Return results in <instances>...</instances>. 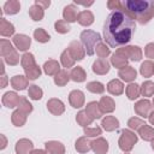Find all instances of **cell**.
<instances>
[{
	"label": "cell",
	"mask_w": 154,
	"mask_h": 154,
	"mask_svg": "<svg viewBox=\"0 0 154 154\" xmlns=\"http://www.w3.org/2000/svg\"><path fill=\"white\" fill-rule=\"evenodd\" d=\"M128 95H129V99H131V100L137 97V85L136 84H130L129 85Z\"/></svg>",
	"instance_id": "4fadbf2b"
},
{
	"label": "cell",
	"mask_w": 154,
	"mask_h": 154,
	"mask_svg": "<svg viewBox=\"0 0 154 154\" xmlns=\"http://www.w3.org/2000/svg\"><path fill=\"white\" fill-rule=\"evenodd\" d=\"M120 76H124L123 79H125V81H131L136 77V71H134L132 69H128V73L120 72Z\"/></svg>",
	"instance_id": "5bb4252c"
},
{
	"label": "cell",
	"mask_w": 154,
	"mask_h": 154,
	"mask_svg": "<svg viewBox=\"0 0 154 154\" xmlns=\"http://www.w3.org/2000/svg\"><path fill=\"white\" fill-rule=\"evenodd\" d=\"M5 12L6 13H10V14H12V13H16V12H18V10H19V5L17 4V2H7L6 5H5Z\"/></svg>",
	"instance_id": "30bf717a"
},
{
	"label": "cell",
	"mask_w": 154,
	"mask_h": 154,
	"mask_svg": "<svg viewBox=\"0 0 154 154\" xmlns=\"http://www.w3.org/2000/svg\"><path fill=\"white\" fill-rule=\"evenodd\" d=\"M81 40L83 42V45L85 46V49H87V53L89 55H93L94 54V47L97 42H100L101 37L97 32H93V31H89V30H85L81 34Z\"/></svg>",
	"instance_id": "3957f363"
},
{
	"label": "cell",
	"mask_w": 154,
	"mask_h": 154,
	"mask_svg": "<svg viewBox=\"0 0 154 154\" xmlns=\"http://www.w3.org/2000/svg\"><path fill=\"white\" fill-rule=\"evenodd\" d=\"M35 37L40 42H47V41H49V35H47L42 29H37L35 31Z\"/></svg>",
	"instance_id": "9c48e42d"
},
{
	"label": "cell",
	"mask_w": 154,
	"mask_h": 154,
	"mask_svg": "<svg viewBox=\"0 0 154 154\" xmlns=\"http://www.w3.org/2000/svg\"><path fill=\"white\" fill-rule=\"evenodd\" d=\"M55 30L59 32H66V31H70V26L63 25V22H57L55 23Z\"/></svg>",
	"instance_id": "9a60e30c"
},
{
	"label": "cell",
	"mask_w": 154,
	"mask_h": 154,
	"mask_svg": "<svg viewBox=\"0 0 154 154\" xmlns=\"http://www.w3.org/2000/svg\"><path fill=\"white\" fill-rule=\"evenodd\" d=\"M126 13L132 18L136 17L141 24H146L154 16V1L148 0H126L123 2Z\"/></svg>",
	"instance_id": "7a4b0ae2"
},
{
	"label": "cell",
	"mask_w": 154,
	"mask_h": 154,
	"mask_svg": "<svg viewBox=\"0 0 154 154\" xmlns=\"http://www.w3.org/2000/svg\"><path fill=\"white\" fill-rule=\"evenodd\" d=\"M29 93H30V97H31V99H34V100H38V99H41L42 91H41V89H38L36 85H31Z\"/></svg>",
	"instance_id": "7c38bea8"
},
{
	"label": "cell",
	"mask_w": 154,
	"mask_h": 154,
	"mask_svg": "<svg viewBox=\"0 0 154 154\" xmlns=\"http://www.w3.org/2000/svg\"><path fill=\"white\" fill-rule=\"evenodd\" d=\"M72 8H73V6L70 5V6H66V7H65V11H64V17H65V19L69 20V22H75V20H76V16H75L73 12L71 11Z\"/></svg>",
	"instance_id": "ba28073f"
},
{
	"label": "cell",
	"mask_w": 154,
	"mask_h": 154,
	"mask_svg": "<svg viewBox=\"0 0 154 154\" xmlns=\"http://www.w3.org/2000/svg\"><path fill=\"white\" fill-rule=\"evenodd\" d=\"M135 22L134 19L123 10L112 11L103 24V40L112 47L117 48L119 46L126 45L131 41L135 34Z\"/></svg>",
	"instance_id": "6da1fadb"
},
{
	"label": "cell",
	"mask_w": 154,
	"mask_h": 154,
	"mask_svg": "<svg viewBox=\"0 0 154 154\" xmlns=\"http://www.w3.org/2000/svg\"><path fill=\"white\" fill-rule=\"evenodd\" d=\"M14 42L18 46V49H20V51H25L30 46V38L24 35H17L14 37Z\"/></svg>",
	"instance_id": "277c9868"
},
{
	"label": "cell",
	"mask_w": 154,
	"mask_h": 154,
	"mask_svg": "<svg viewBox=\"0 0 154 154\" xmlns=\"http://www.w3.org/2000/svg\"><path fill=\"white\" fill-rule=\"evenodd\" d=\"M71 77H72V79L76 81V82H82V81L85 79V73H84V71H83L79 66H77L76 69L72 70Z\"/></svg>",
	"instance_id": "5b68a950"
},
{
	"label": "cell",
	"mask_w": 154,
	"mask_h": 154,
	"mask_svg": "<svg viewBox=\"0 0 154 154\" xmlns=\"http://www.w3.org/2000/svg\"><path fill=\"white\" fill-rule=\"evenodd\" d=\"M88 89L90 91H96V93H102L103 91V85L99 82H91L88 84Z\"/></svg>",
	"instance_id": "8fae6325"
},
{
	"label": "cell",
	"mask_w": 154,
	"mask_h": 154,
	"mask_svg": "<svg viewBox=\"0 0 154 154\" xmlns=\"http://www.w3.org/2000/svg\"><path fill=\"white\" fill-rule=\"evenodd\" d=\"M108 91H111L112 94H120L123 91V85L119 81H112L108 84Z\"/></svg>",
	"instance_id": "52a82bcc"
},
{
	"label": "cell",
	"mask_w": 154,
	"mask_h": 154,
	"mask_svg": "<svg viewBox=\"0 0 154 154\" xmlns=\"http://www.w3.org/2000/svg\"><path fill=\"white\" fill-rule=\"evenodd\" d=\"M78 20H79V23L83 24V25H89V24L93 23V14H91L90 12H88V11H84V12H82V13L79 14Z\"/></svg>",
	"instance_id": "8992f818"
},
{
	"label": "cell",
	"mask_w": 154,
	"mask_h": 154,
	"mask_svg": "<svg viewBox=\"0 0 154 154\" xmlns=\"http://www.w3.org/2000/svg\"><path fill=\"white\" fill-rule=\"evenodd\" d=\"M85 134L88 136H97V135H100V129H93V130L85 129Z\"/></svg>",
	"instance_id": "2e32d148"
}]
</instances>
